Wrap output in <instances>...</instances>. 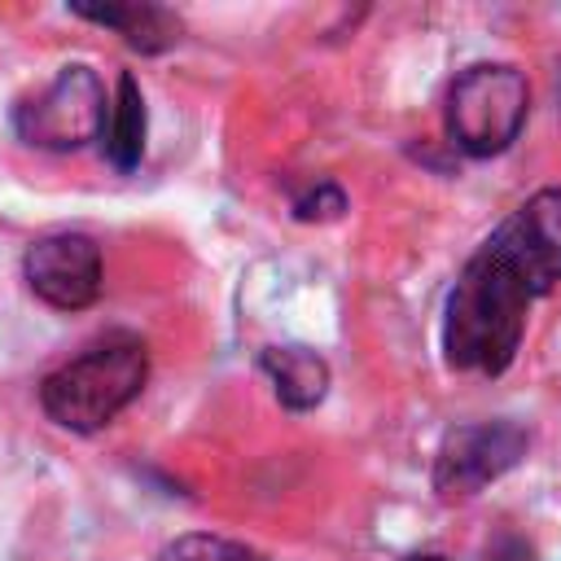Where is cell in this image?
<instances>
[{
  "instance_id": "12",
  "label": "cell",
  "mask_w": 561,
  "mask_h": 561,
  "mask_svg": "<svg viewBox=\"0 0 561 561\" xmlns=\"http://www.w3.org/2000/svg\"><path fill=\"white\" fill-rule=\"evenodd\" d=\"M399 561H447L443 552H408V557H399Z\"/></svg>"
},
{
  "instance_id": "2",
  "label": "cell",
  "mask_w": 561,
  "mask_h": 561,
  "mask_svg": "<svg viewBox=\"0 0 561 561\" xmlns=\"http://www.w3.org/2000/svg\"><path fill=\"white\" fill-rule=\"evenodd\" d=\"M149 381V346L136 333H105L39 381V408L70 434L105 430Z\"/></svg>"
},
{
  "instance_id": "5",
  "label": "cell",
  "mask_w": 561,
  "mask_h": 561,
  "mask_svg": "<svg viewBox=\"0 0 561 561\" xmlns=\"http://www.w3.org/2000/svg\"><path fill=\"white\" fill-rule=\"evenodd\" d=\"M530 434L517 421H478L443 434L434 456V491L443 500H465L522 465Z\"/></svg>"
},
{
  "instance_id": "10",
  "label": "cell",
  "mask_w": 561,
  "mask_h": 561,
  "mask_svg": "<svg viewBox=\"0 0 561 561\" xmlns=\"http://www.w3.org/2000/svg\"><path fill=\"white\" fill-rule=\"evenodd\" d=\"M153 561H267V557L259 548L241 543V539L188 530V535H175L171 543H162Z\"/></svg>"
},
{
  "instance_id": "6",
  "label": "cell",
  "mask_w": 561,
  "mask_h": 561,
  "mask_svg": "<svg viewBox=\"0 0 561 561\" xmlns=\"http://www.w3.org/2000/svg\"><path fill=\"white\" fill-rule=\"evenodd\" d=\"M22 280L26 289L48 302L53 311H83L101 298V280H105V263H101V245L88 232H44L22 250Z\"/></svg>"
},
{
  "instance_id": "1",
  "label": "cell",
  "mask_w": 561,
  "mask_h": 561,
  "mask_svg": "<svg viewBox=\"0 0 561 561\" xmlns=\"http://www.w3.org/2000/svg\"><path fill=\"white\" fill-rule=\"evenodd\" d=\"M561 285V188L526 197L460 267L443 311V359L456 373L500 377L530 307Z\"/></svg>"
},
{
  "instance_id": "9",
  "label": "cell",
  "mask_w": 561,
  "mask_h": 561,
  "mask_svg": "<svg viewBox=\"0 0 561 561\" xmlns=\"http://www.w3.org/2000/svg\"><path fill=\"white\" fill-rule=\"evenodd\" d=\"M145 131H149V110H145V92L136 83L131 70H123L114 79V96H110V123H105V153L118 171H136L140 153H145Z\"/></svg>"
},
{
  "instance_id": "7",
  "label": "cell",
  "mask_w": 561,
  "mask_h": 561,
  "mask_svg": "<svg viewBox=\"0 0 561 561\" xmlns=\"http://www.w3.org/2000/svg\"><path fill=\"white\" fill-rule=\"evenodd\" d=\"M259 368L272 381V394L289 412H311L329 394V364L311 346H263Z\"/></svg>"
},
{
  "instance_id": "8",
  "label": "cell",
  "mask_w": 561,
  "mask_h": 561,
  "mask_svg": "<svg viewBox=\"0 0 561 561\" xmlns=\"http://www.w3.org/2000/svg\"><path fill=\"white\" fill-rule=\"evenodd\" d=\"M75 18L110 26L136 53H167L171 44H180V18L171 9H162V4H145V0H131V4H75Z\"/></svg>"
},
{
  "instance_id": "4",
  "label": "cell",
  "mask_w": 561,
  "mask_h": 561,
  "mask_svg": "<svg viewBox=\"0 0 561 561\" xmlns=\"http://www.w3.org/2000/svg\"><path fill=\"white\" fill-rule=\"evenodd\" d=\"M110 123V92L92 66H61L39 92L22 96L13 110V131L22 145L44 153H79L101 140Z\"/></svg>"
},
{
  "instance_id": "3",
  "label": "cell",
  "mask_w": 561,
  "mask_h": 561,
  "mask_svg": "<svg viewBox=\"0 0 561 561\" xmlns=\"http://www.w3.org/2000/svg\"><path fill=\"white\" fill-rule=\"evenodd\" d=\"M530 114V83L508 61H478L460 70L447 88L443 127L447 140L469 158H495L504 153Z\"/></svg>"
},
{
  "instance_id": "11",
  "label": "cell",
  "mask_w": 561,
  "mask_h": 561,
  "mask_svg": "<svg viewBox=\"0 0 561 561\" xmlns=\"http://www.w3.org/2000/svg\"><path fill=\"white\" fill-rule=\"evenodd\" d=\"M342 210H346V197H342L337 184H316V188H307L294 202V215L298 219H337Z\"/></svg>"
}]
</instances>
